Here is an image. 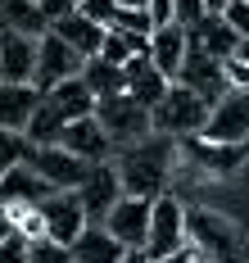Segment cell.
Returning a JSON list of instances; mask_svg holds the SVG:
<instances>
[{
  "label": "cell",
  "mask_w": 249,
  "mask_h": 263,
  "mask_svg": "<svg viewBox=\"0 0 249 263\" xmlns=\"http://www.w3.org/2000/svg\"><path fill=\"white\" fill-rule=\"evenodd\" d=\"M209 141H222V145H245L249 141V91H226L213 114H209V127L199 132Z\"/></svg>",
  "instance_id": "9"
},
{
  "label": "cell",
  "mask_w": 249,
  "mask_h": 263,
  "mask_svg": "<svg viewBox=\"0 0 249 263\" xmlns=\"http://www.w3.org/2000/svg\"><path fill=\"white\" fill-rule=\"evenodd\" d=\"M191 254V250H186ZM186 254H172V259H150V263H186Z\"/></svg>",
  "instance_id": "37"
},
{
  "label": "cell",
  "mask_w": 249,
  "mask_h": 263,
  "mask_svg": "<svg viewBox=\"0 0 249 263\" xmlns=\"http://www.w3.org/2000/svg\"><path fill=\"white\" fill-rule=\"evenodd\" d=\"M23 163H32L55 191H77L86 182V173H91V163L77 159L73 150H64V145H32Z\"/></svg>",
  "instance_id": "7"
},
{
  "label": "cell",
  "mask_w": 249,
  "mask_h": 263,
  "mask_svg": "<svg viewBox=\"0 0 249 263\" xmlns=\"http://www.w3.org/2000/svg\"><path fill=\"white\" fill-rule=\"evenodd\" d=\"M122 263H150V254H145V250H127V254H122Z\"/></svg>",
  "instance_id": "34"
},
{
  "label": "cell",
  "mask_w": 249,
  "mask_h": 263,
  "mask_svg": "<svg viewBox=\"0 0 249 263\" xmlns=\"http://www.w3.org/2000/svg\"><path fill=\"white\" fill-rule=\"evenodd\" d=\"M236 59H245V64H249V41H240V50H236Z\"/></svg>",
  "instance_id": "38"
},
{
  "label": "cell",
  "mask_w": 249,
  "mask_h": 263,
  "mask_svg": "<svg viewBox=\"0 0 249 263\" xmlns=\"http://www.w3.org/2000/svg\"><path fill=\"white\" fill-rule=\"evenodd\" d=\"M186 250H191V209L177 195H159L154 209H150L145 254L150 259H172V254H186Z\"/></svg>",
  "instance_id": "3"
},
{
  "label": "cell",
  "mask_w": 249,
  "mask_h": 263,
  "mask_svg": "<svg viewBox=\"0 0 249 263\" xmlns=\"http://www.w3.org/2000/svg\"><path fill=\"white\" fill-rule=\"evenodd\" d=\"M209 114H213V105H209L204 96L186 91L181 82H172L168 96L150 109L154 132H163V136H172V141H191V136H199V132L209 127Z\"/></svg>",
  "instance_id": "2"
},
{
  "label": "cell",
  "mask_w": 249,
  "mask_h": 263,
  "mask_svg": "<svg viewBox=\"0 0 249 263\" xmlns=\"http://www.w3.org/2000/svg\"><path fill=\"white\" fill-rule=\"evenodd\" d=\"M32 263H73V245H64V240H32Z\"/></svg>",
  "instance_id": "27"
},
{
  "label": "cell",
  "mask_w": 249,
  "mask_h": 263,
  "mask_svg": "<svg viewBox=\"0 0 249 263\" xmlns=\"http://www.w3.org/2000/svg\"><path fill=\"white\" fill-rule=\"evenodd\" d=\"M59 145H64V150H73L77 159H86V163H109V159L118 155L113 136L100 127V118H95V114H91V118H77V123H68L64 136H59Z\"/></svg>",
  "instance_id": "13"
},
{
  "label": "cell",
  "mask_w": 249,
  "mask_h": 263,
  "mask_svg": "<svg viewBox=\"0 0 249 263\" xmlns=\"http://www.w3.org/2000/svg\"><path fill=\"white\" fill-rule=\"evenodd\" d=\"M127 191H122V177H118V163H91V173H86V182L77 186V200H82V209L91 222H105L109 209L122 200Z\"/></svg>",
  "instance_id": "8"
},
{
  "label": "cell",
  "mask_w": 249,
  "mask_h": 263,
  "mask_svg": "<svg viewBox=\"0 0 249 263\" xmlns=\"http://www.w3.org/2000/svg\"><path fill=\"white\" fill-rule=\"evenodd\" d=\"M82 14L95 18L100 27H113V18H118V0H82Z\"/></svg>",
  "instance_id": "30"
},
{
  "label": "cell",
  "mask_w": 249,
  "mask_h": 263,
  "mask_svg": "<svg viewBox=\"0 0 249 263\" xmlns=\"http://www.w3.org/2000/svg\"><path fill=\"white\" fill-rule=\"evenodd\" d=\"M168 86H172V78L150 59V50L136 54V59H127V96H136L145 109L159 105V100L168 96Z\"/></svg>",
  "instance_id": "18"
},
{
  "label": "cell",
  "mask_w": 249,
  "mask_h": 263,
  "mask_svg": "<svg viewBox=\"0 0 249 263\" xmlns=\"http://www.w3.org/2000/svg\"><path fill=\"white\" fill-rule=\"evenodd\" d=\"M50 195H55V186L32 163H18V168L0 173V204H46Z\"/></svg>",
  "instance_id": "16"
},
{
  "label": "cell",
  "mask_w": 249,
  "mask_h": 263,
  "mask_svg": "<svg viewBox=\"0 0 249 263\" xmlns=\"http://www.w3.org/2000/svg\"><path fill=\"white\" fill-rule=\"evenodd\" d=\"M36 50L41 41L0 27V82H32L36 78Z\"/></svg>",
  "instance_id": "14"
},
{
  "label": "cell",
  "mask_w": 249,
  "mask_h": 263,
  "mask_svg": "<svg viewBox=\"0 0 249 263\" xmlns=\"http://www.w3.org/2000/svg\"><path fill=\"white\" fill-rule=\"evenodd\" d=\"M28 150H32V141L23 136V132H9V127H0V173L18 168V163L28 159Z\"/></svg>",
  "instance_id": "26"
},
{
  "label": "cell",
  "mask_w": 249,
  "mask_h": 263,
  "mask_svg": "<svg viewBox=\"0 0 249 263\" xmlns=\"http://www.w3.org/2000/svg\"><path fill=\"white\" fill-rule=\"evenodd\" d=\"M50 32H59V36H64L77 54L95 59V54H100V46H105V32H109V27H100L95 18H86L82 9H77V14H68V18H59Z\"/></svg>",
  "instance_id": "23"
},
{
  "label": "cell",
  "mask_w": 249,
  "mask_h": 263,
  "mask_svg": "<svg viewBox=\"0 0 249 263\" xmlns=\"http://www.w3.org/2000/svg\"><path fill=\"white\" fill-rule=\"evenodd\" d=\"M82 82L95 91V100H105V96H122L127 91V68L122 64H109V59H86V68H82Z\"/></svg>",
  "instance_id": "25"
},
{
  "label": "cell",
  "mask_w": 249,
  "mask_h": 263,
  "mask_svg": "<svg viewBox=\"0 0 249 263\" xmlns=\"http://www.w3.org/2000/svg\"><path fill=\"white\" fill-rule=\"evenodd\" d=\"M191 32V46L204 54H213V59H231V54L240 50V36H236V27L226 23L222 14H204L195 27H186Z\"/></svg>",
  "instance_id": "21"
},
{
  "label": "cell",
  "mask_w": 249,
  "mask_h": 263,
  "mask_svg": "<svg viewBox=\"0 0 249 263\" xmlns=\"http://www.w3.org/2000/svg\"><path fill=\"white\" fill-rule=\"evenodd\" d=\"M127 245L113 236L105 222H91L82 236L73 240V263H122Z\"/></svg>",
  "instance_id": "22"
},
{
  "label": "cell",
  "mask_w": 249,
  "mask_h": 263,
  "mask_svg": "<svg viewBox=\"0 0 249 263\" xmlns=\"http://www.w3.org/2000/svg\"><path fill=\"white\" fill-rule=\"evenodd\" d=\"M0 263H32V240L18 236V232L9 240H0Z\"/></svg>",
  "instance_id": "28"
},
{
  "label": "cell",
  "mask_w": 249,
  "mask_h": 263,
  "mask_svg": "<svg viewBox=\"0 0 249 263\" xmlns=\"http://www.w3.org/2000/svg\"><path fill=\"white\" fill-rule=\"evenodd\" d=\"M118 9H150V0H118Z\"/></svg>",
  "instance_id": "35"
},
{
  "label": "cell",
  "mask_w": 249,
  "mask_h": 263,
  "mask_svg": "<svg viewBox=\"0 0 249 263\" xmlns=\"http://www.w3.org/2000/svg\"><path fill=\"white\" fill-rule=\"evenodd\" d=\"M77 9H82V0H77Z\"/></svg>",
  "instance_id": "40"
},
{
  "label": "cell",
  "mask_w": 249,
  "mask_h": 263,
  "mask_svg": "<svg viewBox=\"0 0 249 263\" xmlns=\"http://www.w3.org/2000/svg\"><path fill=\"white\" fill-rule=\"evenodd\" d=\"M95 118H100V127L113 136V145L122 150V145H132V141H145L150 132H154V118H150V109L140 105L136 96H105L100 105H95Z\"/></svg>",
  "instance_id": "5"
},
{
  "label": "cell",
  "mask_w": 249,
  "mask_h": 263,
  "mask_svg": "<svg viewBox=\"0 0 249 263\" xmlns=\"http://www.w3.org/2000/svg\"><path fill=\"white\" fill-rule=\"evenodd\" d=\"M204 5H209V14H222V9H226L231 0H204Z\"/></svg>",
  "instance_id": "36"
},
{
  "label": "cell",
  "mask_w": 249,
  "mask_h": 263,
  "mask_svg": "<svg viewBox=\"0 0 249 263\" xmlns=\"http://www.w3.org/2000/svg\"><path fill=\"white\" fill-rule=\"evenodd\" d=\"M222 18L236 27V36H240V41H249V0H231V5L222 9Z\"/></svg>",
  "instance_id": "31"
},
{
  "label": "cell",
  "mask_w": 249,
  "mask_h": 263,
  "mask_svg": "<svg viewBox=\"0 0 249 263\" xmlns=\"http://www.w3.org/2000/svg\"><path fill=\"white\" fill-rule=\"evenodd\" d=\"M191 250L204 254L209 263H245L240 227L218 218V213H209V209H191Z\"/></svg>",
  "instance_id": "4"
},
{
  "label": "cell",
  "mask_w": 249,
  "mask_h": 263,
  "mask_svg": "<svg viewBox=\"0 0 249 263\" xmlns=\"http://www.w3.org/2000/svg\"><path fill=\"white\" fill-rule=\"evenodd\" d=\"M204 14H209L204 0H172V23H181V27H195Z\"/></svg>",
  "instance_id": "29"
},
{
  "label": "cell",
  "mask_w": 249,
  "mask_h": 263,
  "mask_svg": "<svg viewBox=\"0 0 249 263\" xmlns=\"http://www.w3.org/2000/svg\"><path fill=\"white\" fill-rule=\"evenodd\" d=\"M186 54H191V32H186L181 23H159L154 27V36H150V59H154L172 82H177V73H181Z\"/></svg>",
  "instance_id": "20"
},
{
  "label": "cell",
  "mask_w": 249,
  "mask_h": 263,
  "mask_svg": "<svg viewBox=\"0 0 249 263\" xmlns=\"http://www.w3.org/2000/svg\"><path fill=\"white\" fill-rule=\"evenodd\" d=\"M226 82H231V91H249V64L245 59H226Z\"/></svg>",
  "instance_id": "33"
},
{
  "label": "cell",
  "mask_w": 249,
  "mask_h": 263,
  "mask_svg": "<svg viewBox=\"0 0 249 263\" xmlns=\"http://www.w3.org/2000/svg\"><path fill=\"white\" fill-rule=\"evenodd\" d=\"M41 5V14L50 18V27L59 23V18H68V14H77V0H36Z\"/></svg>",
  "instance_id": "32"
},
{
  "label": "cell",
  "mask_w": 249,
  "mask_h": 263,
  "mask_svg": "<svg viewBox=\"0 0 249 263\" xmlns=\"http://www.w3.org/2000/svg\"><path fill=\"white\" fill-rule=\"evenodd\" d=\"M82 68H86V54H77L59 32H46L41 50H36V78H32V86L50 91V86H59L68 78H82Z\"/></svg>",
  "instance_id": "6"
},
{
  "label": "cell",
  "mask_w": 249,
  "mask_h": 263,
  "mask_svg": "<svg viewBox=\"0 0 249 263\" xmlns=\"http://www.w3.org/2000/svg\"><path fill=\"white\" fill-rule=\"evenodd\" d=\"M177 82H181L186 91H195V96H204L209 105H218L222 96L231 91V82H226V59H213V54L195 50V46H191V54H186Z\"/></svg>",
  "instance_id": "10"
},
{
  "label": "cell",
  "mask_w": 249,
  "mask_h": 263,
  "mask_svg": "<svg viewBox=\"0 0 249 263\" xmlns=\"http://www.w3.org/2000/svg\"><path fill=\"white\" fill-rule=\"evenodd\" d=\"M41 96H46V105L59 114V123H64V127H68V123H77V118H91L95 105H100V100H95V91H91L82 78H68V82H59V86H50V91H41Z\"/></svg>",
  "instance_id": "17"
},
{
  "label": "cell",
  "mask_w": 249,
  "mask_h": 263,
  "mask_svg": "<svg viewBox=\"0 0 249 263\" xmlns=\"http://www.w3.org/2000/svg\"><path fill=\"white\" fill-rule=\"evenodd\" d=\"M186 263H209V259H204V254H195V250H191V254H186Z\"/></svg>",
  "instance_id": "39"
},
{
  "label": "cell",
  "mask_w": 249,
  "mask_h": 263,
  "mask_svg": "<svg viewBox=\"0 0 249 263\" xmlns=\"http://www.w3.org/2000/svg\"><path fill=\"white\" fill-rule=\"evenodd\" d=\"M181 155L195 168H204L209 177H231L245 163V145H222V141H209V136H191V141H181Z\"/></svg>",
  "instance_id": "15"
},
{
  "label": "cell",
  "mask_w": 249,
  "mask_h": 263,
  "mask_svg": "<svg viewBox=\"0 0 249 263\" xmlns=\"http://www.w3.org/2000/svg\"><path fill=\"white\" fill-rule=\"evenodd\" d=\"M177 155H181V141H172L163 132H150L145 141L122 145V150L113 155L118 177H122V191H127V195H140V200H159L168 177H172Z\"/></svg>",
  "instance_id": "1"
},
{
  "label": "cell",
  "mask_w": 249,
  "mask_h": 263,
  "mask_svg": "<svg viewBox=\"0 0 249 263\" xmlns=\"http://www.w3.org/2000/svg\"><path fill=\"white\" fill-rule=\"evenodd\" d=\"M41 218H46V236L64 240V245H73V240L91 227V218H86L77 191H55V195L41 204Z\"/></svg>",
  "instance_id": "11"
},
{
  "label": "cell",
  "mask_w": 249,
  "mask_h": 263,
  "mask_svg": "<svg viewBox=\"0 0 249 263\" xmlns=\"http://www.w3.org/2000/svg\"><path fill=\"white\" fill-rule=\"evenodd\" d=\"M150 209H154V200H140V195H122V200H118V204L109 209L105 227H109V232L122 240L127 250H145V240H150Z\"/></svg>",
  "instance_id": "12"
},
{
  "label": "cell",
  "mask_w": 249,
  "mask_h": 263,
  "mask_svg": "<svg viewBox=\"0 0 249 263\" xmlns=\"http://www.w3.org/2000/svg\"><path fill=\"white\" fill-rule=\"evenodd\" d=\"M0 27H9V32H23V36H46L50 32V18L41 14V5L36 0H0Z\"/></svg>",
  "instance_id": "24"
},
{
  "label": "cell",
  "mask_w": 249,
  "mask_h": 263,
  "mask_svg": "<svg viewBox=\"0 0 249 263\" xmlns=\"http://www.w3.org/2000/svg\"><path fill=\"white\" fill-rule=\"evenodd\" d=\"M36 105H41V86H32V82H0V127L28 132Z\"/></svg>",
  "instance_id": "19"
}]
</instances>
